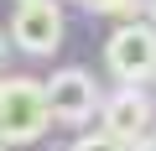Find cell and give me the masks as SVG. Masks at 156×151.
<instances>
[{"mask_svg":"<svg viewBox=\"0 0 156 151\" xmlns=\"http://www.w3.org/2000/svg\"><path fill=\"white\" fill-rule=\"evenodd\" d=\"M99 130L109 135V141H120V146H135V141H146L151 135V125H156V104H151V94L146 89H115V94H99Z\"/></svg>","mask_w":156,"mask_h":151,"instance_id":"4","label":"cell"},{"mask_svg":"<svg viewBox=\"0 0 156 151\" xmlns=\"http://www.w3.org/2000/svg\"><path fill=\"white\" fill-rule=\"evenodd\" d=\"M5 57H11V42H5V31H0V73H5Z\"/></svg>","mask_w":156,"mask_h":151,"instance_id":"8","label":"cell"},{"mask_svg":"<svg viewBox=\"0 0 156 151\" xmlns=\"http://www.w3.org/2000/svg\"><path fill=\"white\" fill-rule=\"evenodd\" d=\"M0 151H5V141H0Z\"/></svg>","mask_w":156,"mask_h":151,"instance_id":"10","label":"cell"},{"mask_svg":"<svg viewBox=\"0 0 156 151\" xmlns=\"http://www.w3.org/2000/svg\"><path fill=\"white\" fill-rule=\"evenodd\" d=\"M104 68L115 73L125 89H146V84H156V31H151L146 21H125V26H115L109 42H104Z\"/></svg>","mask_w":156,"mask_h":151,"instance_id":"2","label":"cell"},{"mask_svg":"<svg viewBox=\"0 0 156 151\" xmlns=\"http://www.w3.org/2000/svg\"><path fill=\"white\" fill-rule=\"evenodd\" d=\"M68 151H130V146H120V141H109L104 130H83V135H78Z\"/></svg>","mask_w":156,"mask_h":151,"instance_id":"6","label":"cell"},{"mask_svg":"<svg viewBox=\"0 0 156 151\" xmlns=\"http://www.w3.org/2000/svg\"><path fill=\"white\" fill-rule=\"evenodd\" d=\"M52 130V115H47V94L37 78H5L0 73V141L5 146H31Z\"/></svg>","mask_w":156,"mask_h":151,"instance_id":"1","label":"cell"},{"mask_svg":"<svg viewBox=\"0 0 156 151\" xmlns=\"http://www.w3.org/2000/svg\"><path fill=\"white\" fill-rule=\"evenodd\" d=\"M146 141H151V151H156V125H151V135H146Z\"/></svg>","mask_w":156,"mask_h":151,"instance_id":"9","label":"cell"},{"mask_svg":"<svg viewBox=\"0 0 156 151\" xmlns=\"http://www.w3.org/2000/svg\"><path fill=\"white\" fill-rule=\"evenodd\" d=\"M16 5H21V0H16Z\"/></svg>","mask_w":156,"mask_h":151,"instance_id":"11","label":"cell"},{"mask_svg":"<svg viewBox=\"0 0 156 151\" xmlns=\"http://www.w3.org/2000/svg\"><path fill=\"white\" fill-rule=\"evenodd\" d=\"M140 21H146V26L156 31V0H146V5H140Z\"/></svg>","mask_w":156,"mask_h":151,"instance_id":"7","label":"cell"},{"mask_svg":"<svg viewBox=\"0 0 156 151\" xmlns=\"http://www.w3.org/2000/svg\"><path fill=\"white\" fill-rule=\"evenodd\" d=\"M62 31H68V21H62L57 0H21L11 16V42L26 57H52L62 47Z\"/></svg>","mask_w":156,"mask_h":151,"instance_id":"5","label":"cell"},{"mask_svg":"<svg viewBox=\"0 0 156 151\" xmlns=\"http://www.w3.org/2000/svg\"><path fill=\"white\" fill-rule=\"evenodd\" d=\"M42 94H47V115H52L57 125L83 130V125H94V115H99V84H94L89 68H57L52 78L42 84Z\"/></svg>","mask_w":156,"mask_h":151,"instance_id":"3","label":"cell"}]
</instances>
